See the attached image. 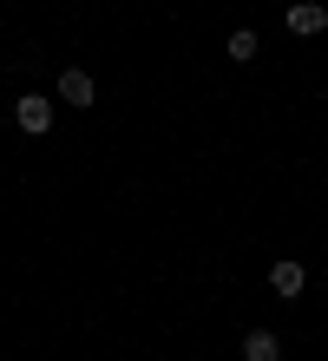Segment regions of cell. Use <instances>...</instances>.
<instances>
[{
  "label": "cell",
  "mask_w": 328,
  "mask_h": 361,
  "mask_svg": "<svg viewBox=\"0 0 328 361\" xmlns=\"http://www.w3.org/2000/svg\"><path fill=\"white\" fill-rule=\"evenodd\" d=\"M53 105H59V99H47V92L13 99V125H20L27 138H47V132H53Z\"/></svg>",
  "instance_id": "obj_1"
},
{
  "label": "cell",
  "mask_w": 328,
  "mask_h": 361,
  "mask_svg": "<svg viewBox=\"0 0 328 361\" xmlns=\"http://www.w3.org/2000/svg\"><path fill=\"white\" fill-rule=\"evenodd\" d=\"M282 27L296 39H315V33H328V7L322 0H296V7H282Z\"/></svg>",
  "instance_id": "obj_2"
},
{
  "label": "cell",
  "mask_w": 328,
  "mask_h": 361,
  "mask_svg": "<svg viewBox=\"0 0 328 361\" xmlns=\"http://www.w3.org/2000/svg\"><path fill=\"white\" fill-rule=\"evenodd\" d=\"M53 99H59V105H79V112H85V105L99 99V86H92V73H85V66H66V73L53 79Z\"/></svg>",
  "instance_id": "obj_3"
},
{
  "label": "cell",
  "mask_w": 328,
  "mask_h": 361,
  "mask_svg": "<svg viewBox=\"0 0 328 361\" xmlns=\"http://www.w3.org/2000/svg\"><path fill=\"white\" fill-rule=\"evenodd\" d=\"M269 289L282 295V302H296V295H302V289H309V269H302V263H289V257H282V263H269Z\"/></svg>",
  "instance_id": "obj_4"
},
{
  "label": "cell",
  "mask_w": 328,
  "mask_h": 361,
  "mask_svg": "<svg viewBox=\"0 0 328 361\" xmlns=\"http://www.w3.org/2000/svg\"><path fill=\"white\" fill-rule=\"evenodd\" d=\"M243 361H282V342H276L269 329H250L243 335Z\"/></svg>",
  "instance_id": "obj_5"
},
{
  "label": "cell",
  "mask_w": 328,
  "mask_h": 361,
  "mask_svg": "<svg viewBox=\"0 0 328 361\" xmlns=\"http://www.w3.org/2000/svg\"><path fill=\"white\" fill-rule=\"evenodd\" d=\"M256 47H262V39H256V27H236V33L224 39V53L236 59V66H250V59H256Z\"/></svg>",
  "instance_id": "obj_6"
},
{
  "label": "cell",
  "mask_w": 328,
  "mask_h": 361,
  "mask_svg": "<svg viewBox=\"0 0 328 361\" xmlns=\"http://www.w3.org/2000/svg\"><path fill=\"white\" fill-rule=\"evenodd\" d=\"M322 99H328V92H322Z\"/></svg>",
  "instance_id": "obj_7"
}]
</instances>
